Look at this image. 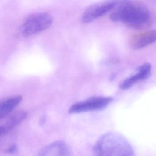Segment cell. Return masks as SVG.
Masks as SVG:
<instances>
[{"mask_svg":"<svg viewBox=\"0 0 156 156\" xmlns=\"http://www.w3.org/2000/svg\"><path fill=\"white\" fill-rule=\"evenodd\" d=\"M72 152L63 141H56L44 147L41 156H71Z\"/></svg>","mask_w":156,"mask_h":156,"instance_id":"9","label":"cell"},{"mask_svg":"<svg viewBox=\"0 0 156 156\" xmlns=\"http://www.w3.org/2000/svg\"><path fill=\"white\" fill-rule=\"evenodd\" d=\"M52 17L46 12H37L29 15L22 23L20 32L22 35L29 37L43 32L52 24Z\"/></svg>","mask_w":156,"mask_h":156,"instance_id":"3","label":"cell"},{"mask_svg":"<svg viewBox=\"0 0 156 156\" xmlns=\"http://www.w3.org/2000/svg\"><path fill=\"white\" fill-rule=\"evenodd\" d=\"M17 150V147L14 144V145H11L7 149V151L9 153H13L15 152V151Z\"/></svg>","mask_w":156,"mask_h":156,"instance_id":"11","label":"cell"},{"mask_svg":"<svg viewBox=\"0 0 156 156\" xmlns=\"http://www.w3.org/2000/svg\"><path fill=\"white\" fill-rule=\"evenodd\" d=\"M119 1H108L98 2L88 7L81 16V21L83 23H89L113 10Z\"/></svg>","mask_w":156,"mask_h":156,"instance_id":"5","label":"cell"},{"mask_svg":"<svg viewBox=\"0 0 156 156\" xmlns=\"http://www.w3.org/2000/svg\"><path fill=\"white\" fill-rule=\"evenodd\" d=\"M27 116V112L24 110H19L11 113L5 118L1 119L0 125L1 136L9 133L14 127L23 121Z\"/></svg>","mask_w":156,"mask_h":156,"instance_id":"8","label":"cell"},{"mask_svg":"<svg viewBox=\"0 0 156 156\" xmlns=\"http://www.w3.org/2000/svg\"><path fill=\"white\" fill-rule=\"evenodd\" d=\"M22 100L20 95L13 96L1 101L0 104V119L5 118L12 113L13 110L18 105Z\"/></svg>","mask_w":156,"mask_h":156,"instance_id":"10","label":"cell"},{"mask_svg":"<svg viewBox=\"0 0 156 156\" xmlns=\"http://www.w3.org/2000/svg\"><path fill=\"white\" fill-rule=\"evenodd\" d=\"M110 19L132 29H142L152 24L155 18L149 9L141 2L119 1L110 13Z\"/></svg>","mask_w":156,"mask_h":156,"instance_id":"1","label":"cell"},{"mask_svg":"<svg viewBox=\"0 0 156 156\" xmlns=\"http://www.w3.org/2000/svg\"><path fill=\"white\" fill-rule=\"evenodd\" d=\"M113 101V98L106 96H96L73 104L69 109L70 113H79L101 110Z\"/></svg>","mask_w":156,"mask_h":156,"instance_id":"4","label":"cell"},{"mask_svg":"<svg viewBox=\"0 0 156 156\" xmlns=\"http://www.w3.org/2000/svg\"><path fill=\"white\" fill-rule=\"evenodd\" d=\"M151 65L149 63H144L140 65L135 74L125 79L119 84L121 90H128L136 84L138 82L147 79L151 73Z\"/></svg>","mask_w":156,"mask_h":156,"instance_id":"6","label":"cell"},{"mask_svg":"<svg viewBox=\"0 0 156 156\" xmlns=\"http://www.w3.org/2000/svg\"><path fill=\"white\" fill-rule=\"evenodd\" d=\"M156 41V30H145L132 35L130 45L133 49H140Z\"/></svg>","mask_w":156,"mask_h":156,"instance_id":"7","label":"cell"},{"mask_svg":"<svg viewBox=\"0 0 156 156\" xmlns=\"http://www.w3.org/2000/svg\"><path fill=\"white\" fill-rule=\"evenodd\" d=\"M94 156H135L127 139L119 133L108 132L101 135L93 146Z\"/></svg>","mask_w":156,"mask_h":156,"instance_id":"2","label":"cell"}]
</instances>
